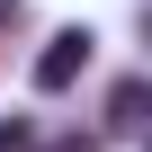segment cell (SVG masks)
<instances>
[{"label": "cell", "mask_w": 152, "mask_h": 152, "mask_svg": "<svg viewBox=\"0 0 152 152\" xmlns=\"http://www.w3.org/2000/svg\"><path fill=\"white\" fill-rule=\"evenodd\" d=\"M0 152H27V125H18V116L0 125Z\"/></svg>", "instance_id": "cell-3"}, {"label": "cell", "mask_w": 152, "mask_h": 152, "mask_svg": "<svg viewBox=\"0 0 152 152\" xmlns=\"http://www.w3.org/2000/svg\"><path fill=\"white\" fill-rule=\"evenodd\" d=\"M143 107H152V90H143V81H116V99H107V134H143Z\"/></svg>", "instance_id": "cell-2"}, {"label": "cell", "mask_w": 152, "mask_h": 152, "mask_svg": "<svg viewBox=\"0 0 152 152\" xmlns=\"http://www.w3.org/2000/svg\"><path fill=\"white\" fill-rule=\"evenodd\" d=\"M54 152H90V143H54Z\"/></svg>", "instance_id": "cell-4"}, {"label": "cell", "mask_w": 152, "mask_h": 152, "mask_svg": "<svg viewBox=\"0 0 152 152\" xmlns=\"http://www.w3.org/2000/svg\"><path fill=\"white\" fill-rule=\"evenodd\" d=\"M81 63H90V27L45 36V54H36V90H72V81H81Z\"/></svg>", "instance_id": "cell-1"}, {"label": "cell", "mask_w": 152, "mask_h": 152, "mask_svg": "<svg viewBox=\"0 0 152 152\" xmlns=\"http://www.w3.org/2000/svg\"><path fill=\"white\" fill-rule=\"evenodd\" d=\"M9 9H18V0H0V18H9Z\"/></svg>", "instance_id": "cell-5"}]
</instances>
